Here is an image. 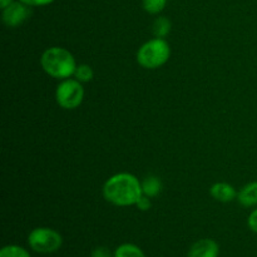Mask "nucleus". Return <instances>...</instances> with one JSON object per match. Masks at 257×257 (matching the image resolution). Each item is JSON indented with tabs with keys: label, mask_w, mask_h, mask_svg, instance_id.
I'll return each mask as SVG.
<instances>
[{
	"label": "nucleus",
	"mask_w": 257,
	"mask_h": 257,
	"mask_svg": "<svg viewBox=\"0 0 257 257\" xmlns=\"http://www.w3.org/2000/svg\"><path fill=\"white\" fill-rule=\"evenodd\" d=\"M142 195V183L131 173H117L108 178L103 186L105 201L119 207L136 205Z\"/></svg>",
	"instance_id": "nucleus-1"
},
{
	"label": "nucleus",
	"mask_w": 257,
	"mask_h": 257,
	"mask_svg": "<svg viewBox=\"0 0 257 257\" xmlns=\"http://www.w3.org/2000/svg\"><path fill=\"white\" fill-rule=\"evenodd\" d=\"M43 70L55 79H68L74 75L77 62L72 53L65 48L53 47L45 50L40 58Z\"/></svg>",
	"instance_id": "nucleus-2"
},
{
	"label": "nucleus",
	"mask_w": 257,
	"mask_h": 257,
	"mask_svg": "<svg viewBox=\"0 0 257 257\" xmlns=\"http://www.w3.org/2000/svg\"><path fill=\"white\" fill-rule=\"evenodd\" d=\"M171 57V47L167 40L155 38L141 45L137 52V62L146 69H157L168 62Z\"/></svg>",
	"instance_id": "nucleus-3"
},
{
	"label": "nucleus",
	"mask_w": 257,
	"mask_h": 257,
	"mask_svg": "<svg viewBox=\"0 0 257 257\" xmlns=\"http://www.w3.org/2000/svg\"><path fill=\"white\" fill-rule=\"evenodd\" d=\"M84 99V88L78 79H63L55 90V100L63 109H75Z\"/></svg>",
	"instance_id": "nucleus-4"
},
{
	"label": "nucleus",
	"mask_w": 257,
	"mask_h": 257,
	"mask_svg": "<svg viewBox=\"0 0 257 257\" xmlns=\"http://www.w3.org/2000/svg\"><path fill=\"white\" fill-rule=\"evenodd\" d=\"M28 243L38 253H53L63 243L62 235L58 231L48 227L34 228L28 236Z\"/></svg>",
	"instance_id": "nucleus-5"
},
{
	"label": "nucleus",
	"mask_w": 257,
	"mask_h": 257,
	"mask_svg": "<svg viewBox=\"0 0 257 257\" xmlns=\"http://www.w3.org/2000/svg\"><path fill=\"white\" fill-rule=\"evenodd\" d=\"M30 14L32 12L29 5L22 2L12 3L3 9V22L8 28H17L22 25L30 17Z\"/></svg>",
	"instance_id": "nucleus-6"
},
{
	"label": "nucleus",
	"mask_w": 257,
	"mask_h": 257,
	"mask_svg": "<svg viewBox=\"0 0 257 257\" xmlns=\"http://www.w3.org/2000/svg\"><path fill=\"white\" fill-rule=\"evenodd\" d=\"M220 252L217 242L211 238H203L192 245L188 257H217Z\"/></svg>",
	"instance_id": "nucleus-7"
},
{
	"label": "nucleus",
	"mask_w": 257,
	"mask_h": 257,
	"mask_svg": "<svg viewBox=\"0 0 257 257\" xmlns=\"http://www.w3.org/2000/svg\"><path fill=\"white\" fill-rule=\"evenodd\" d=\"M210 193L216 201L218 202L227 203L237 198V192H236L235 187L231 186L230 183L226 182H217L210 188Z\"/></svg>",
	"instance_id": "nucleus-8"
},
{
	"label": "nucleus",
	"mask_w": 257,
	"mask_h": 257,
	"mask_svg": "<svg viewBox=\"0 0 257 257\" xmlns=\"http://www.w3.org/2000/svg\"><path fill=\"white\" fill-rule=\"evenodd\" d=\"M237 201L245 207H252L257 205V181L247 183L237 193Z\"/></svg>",
	"instance_id": "nucleus-9"
},
{
	"label": "nucleus",
	"mask_w": 257,
	"mask_h": 257,
	"mask_svg": "<svg viewBox=\"0 0 257 257\" xmlns=\"http://www.w3.org/2000/svg\"><path fill=\"white\" fill-rule=\"evenodd\" d=\"M142 191L143 195L147 196V197H156V196L160 195V192L162 191V182H161L160 178L156 177V176H147V177L142 181Z\"/></svg>",
	"instance_id": "nucleus-10"
},
{
	"label": "nucleus",
	"mask_w": 257,
	"mask_h": 257,
	"mask_svg": "<svg viewBox=\"0 0 257 257\" xmlns=\"http://www.w3.org/2000/svg\"><path fill=\"white\" fill-rule=\"evenodd\" d=\"M171 28H172V24H171V20L166 17L157 18L153 23L152 32L155 34L156 38H166L171 32Z\"/></svg>",
	"instance_id": "nucleus-11"
},
{
	"label": "nucleus",
	"mask_w": 257,
	"mask_h": 257,
	"mask_svg": "<svg viewBox=\"0 0 257 257\" xmlns=\"http://www.w3.org/2000/svg\"><path fill=\"white\" fill-rule=\"evenodd\" d=\"M114 257H146L145 252L138 246L133 243H123L118 246L114 252Z\"/></svg>",
	"instance_id": "nucleus-12"
},
{
	"label": "nucleus",
	"mask_w": 257,
	"mask_h": 257,
	"mask_svg": "<svg viewBox=\"0 0 257 257\" xmlns=\"http://www.w3.org/2000/svg\"><path fill=\"white\" fill-rule=\"evenodd\" d=\"M0 257H32L25 248L17 245L5 246L0 251Z\"/></svg>",
	"instance_id": "nucleus-13"
},
{
	"label": "nucleus",
	"mask_w": 257,
	"mask_h": 257,
	"mask_svg": "<svg viewBox=\"0 0 257 257\" xmlns=\"http://www.w3.org/2000/svg\"><path fill=\"white\" fill-rule=\"evenodd\" d=\"M75 79H78L82 83L90 82L93 79V69L88 64L77 65V69L74 72Z\"/></svg>",
	"instance_id": "nucleus-14"
},
{
	"label": "nucleus",
	"mask_w": 257,
	"mask_h": 257,
	"mask_svg": "<svg viewBox=\"0 0 257 257\" xmlns=\"http://www.w3.org/2000/svg\"><path fill=\"white\" fill-rule=\"evenodd\" d=\"M143 8L150 14H158L166 7L167 0H142Z\"/></svg>",
	"instance_id": "nucleus-15"
},
{
	"label": "nucleus",
	"mask_w": 257,
	"mask_h": 257,
	"mask_svg": "<svg viewBox=\"0 0 257 257\" xmlns=\"http://www.w3.org/2000/svg\"><path fill=\"white\" fill-rule=\"evenodd\" d=\"M136 206H137L138 210L141 211H148L151 207H152V202H151L150 197H147V196L142 195V197L138 200V202L136 203Z\"/></svg>",
	"instance_id": "nucleus-16"
},
{
	"label": "nucleus",
	"mask_w": 257,
	"mask_h": 257,
	"mask_svg": "<svg viewBox=\"0 0 257 257\" xmlns=\"http://www.w3.org/2000/svg\"><path fill=\"white\" fill-rule=\"evenodd\" d=\"M247 225L248 227L251 228V231H253V232L257 233V208L256 210H253L252 212H251V215L248 216Z\"/></svg>",
	"instance_id": "nucleus-17"
},
{
	"label": "nucleus",
	"mask_w": 257,
	"mask_h": 257,
	"mask_svg": "<svg viewBox=\"0 0 257 257\" xmlns=\"http://www.w3.org/2000/svg\"><path fill=\"white\" fill-rule=\"evenodd\" d=\"M90 257H112V253L107 247H97L93 251Z\"/></svg>",
	"instance_id": "nucleus-18"
},
{
	"label": "nucleus",
	"mask_w": 257,
	"mask_h": 257,
	"mask_svg": "<svg viewBox=\"0 0 257 257\" xmlns=\"http://www.w3.org/2000/svg\"><path fill=\"white\" fill-rule=\"evenodd\" d=\"M24 4L29 5V7H42V5H48L53 3L54 0H20Z\"/></svg>",
	"instance_id": "nucleus-19"
},
{
	"label": "nucleus",
	"mask_w": 257,
	"mask_h": 257,
	"mask_svg": "<svg viewBox=\"0 0 257 257\" xmlns=\"http://www.w3.org/2000/svg\"><path fill=\"white\" fill-rule=\"evenodd\" d=\"M13 3V0H0V7H2V9H4V8H7L8 5H10Z\"/></svg>",
	"instance_id": "nucleus-20"
}]
</instances>
